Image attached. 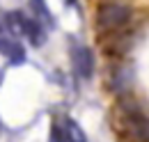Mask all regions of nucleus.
<instances>
[{
  "label": "nucleus",
  "mask_w": 149,
  "mask_h": 142,
  "mask_svg": "<svg viewBox=\"0 0 149 142\" xmlns=\"http://www.w3.org/2000/svg\"><path fill=\"white\" fill-rule=\"evenodd\" d=\"M0 53L5 55V57H9L12 62H23V57H25L23 46H21L16 39H12L9 30L2 28V25H0Z\"/></svg>",
  "instance_id": "nucleus-1"
},
{
  "label": "nucleus",
  "mask_w": 149,
  "mask_h": 142,
  "mask_svg": "<svg viewBox=\"0 0 149 142\" xmlns=\"http://www.w3.org/2000/svg\"><path fill=\"white\" fill-rule=\"evenodd\" d=\"M74 64H76V71L80 78H92L94 73V57H92V51L80 46L74 51Z\"/></svg>",
  "instance_id": "nucleus-2"
},
{
  "label": "nucleus",
  "mask_w": 149,
  "mask_h": 142,
  "mask_svg": "<svg viewBox=\"0 0 149 142\" xmlns=\"http://www.w3.org/2000/svg\"><path fill=\"white\" fill-rule=\"evenodd\" d=\"M21 32L30 39V44L32 46H41L44 44V39H46V32H44V28L39 25L35 18H28L23 16V23H21Z\"/></svg>",
  "instance_id": "nucleus-3"
},
{
  "label": "nucleus",
  "mask_w": 149,
  "mask_h": 142,
  "mask_svg": "<svg viewBox=\"0 0 149 142\" xmlns=\"http://www.w3.org/2000/svg\"><path fill=\"white\" fill-rule=\"evenodd\" d=\"M28 5H30V12L37 16L35 21H37L39 25H48V28H53V25H55V21H53V16H51V12L46 9L44 0H30Z\"/></svg>",
  "instance_id": "nucleus-4"
},
{
  "label": "nucleus",
  "mask_w": 149,
  "mask_h": 142,
  "mask_svg": "<svg viewBox=\"0 0 149 142\" xmlns=\"http://www.w3.org/2000/svg\"><path fill=\"white\" fill-rule=\"evenodd\" d=\"M62 133H64V140H67V142H87V138H85V131L76 124L71 117H67V119H64Z\"/></svg>",
  "instance_id": "nucleus-5"
},
{
  "label": "nucleus",
  "mask_w": 149,
  "mask_h": 142,
  "mask_svg": "<svg viewBox=\"0 0 149 142\" xmlns=\"http://www.w3.org/2000/svg\"><path fill=\"white\" fill-rule=\"evenodd\" d=\"M126 16H129V14H126L124 7H106V9L101 12V18H99V21H101L103 25H119L122 21H126Z\"/></svg>",
  "instance_id": "nucleus-6"
},
{
  "label": "nucleus",
  "mask_w": 149,
  "mask_h": 142,
  "mask_svg": "<svg viewBox=\"0 0 149 142\" xmlns=\"http://www.w3.org/2000/svg\"><path fill=\"white\" fill-rule=\"evenodd\" d=\"M5 23H7V30H12V32H21L23 14H21V12H9V14L5 16Z\"/></svg>",
  "instance_id": "nucleus-7"
},
{
  "label": "nucleus",
  "mask_w": 149,
  "mask_h": 142,
  "mask_svg": "<svg viewBox=\"0 0 149 142\" xmlns=\"http://www.w3.org/2000/svg\"><path fill=\"white\" fill-rule=\"evenodd\" d=\"M51 142H67V140H64V133H62V128H60V126H53V131H51Z\"/></svg>",
  "instance_id": "nucleus-8"
},
{
  "label": "nucleus",
  "mask_w": 149,
  "mask_h": 142,
  "mask_svg": "<svg viewBox=\"0 0 149 142\" xmlns=\"http://www.w3.org/2000/svg\"><path fill=\"white\" fill-rule=\"evenodd\" d=\"M67 2H69V5H74V0H67Z\"/></svg>",
  "instance_id": "nucleus-9"
}]
</instances>
